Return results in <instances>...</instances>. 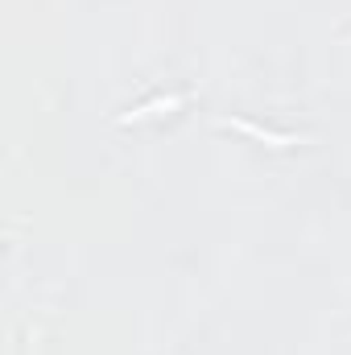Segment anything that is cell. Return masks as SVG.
<instances>
[{
	"label": "cell",
	"mask_w": 351,
	"mask_h": 355,
	"mask_svg": "<svg viewBox=\"0 0 351 355\" xmlns=\"http://www.w3.org/2000/svg\"><path fill=\"white\" fill-rule=\"evenodd\" d=\"M182 103H186V95H170V99H149V103H141V107L124 112V116H120V124H132V120H149V116H157L162 107H166V112H174V107H182Z\"/></svg>",
	"instance_id": "1"
},
{
	"label": "cell",
	"mask_w": 351,
	"mask_h": 355,
	"mask_svg": "<svg viewBox=\"0 0 351 355\" xmlns=\"http://www.w3.org/2000/svg\"><path fill=\"white\" fill-rule=\"evenodd\" d=\"M223 124H232V128H240V132H248V137H257L264 145H273V149H285V145H298L293 137H277V132H268V128H257V124H248V120H223Z\"/></svg>",
	"instance_id": "2"
}]
</instances>
